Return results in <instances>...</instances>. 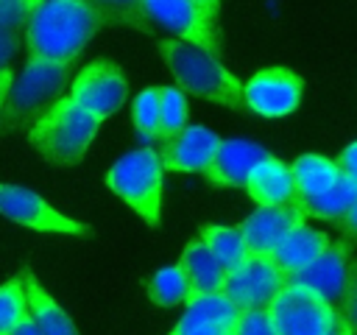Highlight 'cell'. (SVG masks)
<instances>
[{"label":"cell","mask_w":357,"mask_h":335,"mask_svg":"<svg viewBox=\"0 0 357 335\" xmlns=\"http://www.w3.org/2000/svg\"><path fill=\"white\" fill-rule=\"evenodd\" d=\"M106 20L86 0H42L25 25L28 59L73 67Z\"/></svg>","instance_id":"1"},{"label":"cell","mask_w":357,"mask_h":335,"mask_svg":"<svg viewBox=\"0 0 357 335\" xmlns=\"http://www.w3.org/2000/svg\"><path fill=\"white\" fill-rule=\"evenodd\" d=\"M156 50H159L162 61L167 64V70L173 73L176 87L181 92L245 112V100H243L245 84L234 73H229L218 56H212L190 42H181V39H159Z\"/></svg>","instance_id":"2"},{"label":"cell","mask_w":357,"mask_h":335,"mask_svg":"<svg viewBox=\"0 0 357 335\" xmlns=\"http://www.w3.org/2000/svg\"><path fill=\"white\" fill-rule=\"evenodd\" d=\"M100 120L81 109L70 95L59 98L28 131L31 145L42 154L45 162L59 168H73L84 159L89 142L95 140Z\"/></svg>","instance_id":"3"},{"label":"cell","mask_w":357,"mask_h":335,"mask_svg":"<svg viewBox=\"0 0 357 335\" xmlns=\"http://www.w3.org/2000/svg\"><path fill=\"white\" fill-rule=\"evenodd\" d=\"M162 159L153 148H137L120 156L106 173V187L151 229L162 223Z\"/></svg>","instance_id":"4"},{"label":"cell","mask_w":357,"mask_h":335,"mask_svg":"<svg viewBox=\"0 0 357 335\" xmlns=\"http://www.w3.org/2000/svg\"><path fill=\"white\" fill-rule=\"evenodd\" d=\"M67 78H70V67L28 59V67L22 70V75L11 84V89L6 95L0 126L8 128L17 123H28L36 114L42 117L59 100L56 95L67 84Z\"/></svg>","instance_id":"5"},{"label":"cell","mask_w":357,"mask_h":335,"mask_svg":"<svg viewBox=\"0 0 357 335\" xmlns=\"http://www.w3.org/2000/svg\"><path fill=\"white\" fill-rule=\"evenodd\" d=\"M337 315V307L293 282L268 307V318L279 335H324Z\"/></svg>","instance_id":"6"},{"label":"cell","mask_w":357,"mask_h":335,"mask_svg":"<svg viewBox=\"0 0 357 335\" xmlns=\"http://www.w3.org/2000/svg\"><path fill=\"white\" fill-rule=\"evenodd\" d=\"M126 95H128V81L112 59L89 61L73 78L70 87V98L98 120L112 117L126 103Z\"/></svg>","instance_id":"7"},{"label":"cell","mask_w":357,"mask_h":335,"mask_svg":"<svg viewBox=\"0 0 357 335\" xmlns=\"http://www.w3.org/2000/svg\"><path fill=\"white\" fill-rule=\"evenodd\" d=\"M287 276L271 262V257L251 254L237 271L226 276L223 293L245 313V310H268L273 299L287 288Z\"/></svg>","instance_id":"8"},{"label":"cell","mask_w":357,"mask_h":335,"mask_svg":"<svg viewBox=\"0 0 357 335\" xmlns=\"http://www.w3.org/2000/svg\"><path fill=\"white\" fill-rule=\"evenodd\" d=\"M304 92V81L298 73L287 67H268L248 78L243 100L245 109L262 117H284L298 109Z\"/></svg>","instance_id":"9"},{"label":"cell","mask_w":357,"mask_h":335,"mask_svg":"<svg viewBox=\"0 0 357 335\" xmlns=\"http://www.w3.org/2000/svg\"><path fill=\"white\" fill-rule=\"evenodd\" d=\"M0 215L8 221L36 229V232H59V234H89L92 229L81 221H73L56 212L42 195L17 184H0Z\"/></svg>","instance_id":"10"},{"label":"cell","mask_w":357,"mask_h":335,"mask_svg":"<svg viewBox=\"0 0 357 335\" xmlns=\"http://www.w3.org/2000/svg\"><path fill=\"white\" fill-rule=\"evenodd\" d=\"M145 14L156 25L173 31L181 42H190L212 56H220L218 22H212L190 0H145Z\"/></svg>","instance_id":"11"},{"label":"cell","mask_w":357,"mask_h":335,"mask_svg":"<svg viewBox=\"0 0 357 335\" xmlns=\"http://www.w3.org/2000/svg\"><path fill=\"white\" fill-rule=\"evenodd\" d=\"M349 246L346 240L332 243L324 254H318L307 268H301L298 274L290 276L293 285L312 290L315 296H321L324 302H329L332 307L337 302H343L346 288H349Z\"/></svg>","instance_id":"12"},{"label":"cell","mask_w":357,"mask_h":335,"mask_svg":"<svg viewBox=\"0 0 357 335\" xmlns=\"http://www.w3.org/2000/svg\"><path fill=\"white\" fill-rule=\"evenodd\" d=\"M220 137L206 126H187L181 134H176L165 148L159 151L162 168L170 173H206L218 148Z\"/></svg>","instance_id":"13"},{"label":"cell","mask_w":357,"mask_h":335,"mask_svg":"<svg viewBox=\"0 0 357 335\" xmlns=\"http://www.w3.org/2000/svg\"><path fill=\"white\" fill-rule=\"evenodd\" d=\"M304 221H307V215L296 204H287V207H257L240 223V232H243V240H245L251 254L268 257L271 248L284 234H290L293 229L304 226Z\"/></svg>","instance_id":"14"},{"label":"cell","mask_w":357,"mask_h":335,"mask_svg":"<svg viewBox=\"0 0 357 335\" xmlns=\"http://www.w3.org/2000/svg\"><path fill=\"white\" fill-rule=\"evenodd\" d=\"M265 156L268 151L251 140H223L204 176L212 187H245L248 176Z\"/></svg>","instance_id":"15"},{"label":"cell","mask_w":357,"mask_h":335,"mask_svg":"<svg viewBox=\"0 0 357 335\" xmlns=\"http://www.w3.org/2000/svg\"><path fill=\"white\" fill-rule=\"evenodd\" d=\"M332 246V240H329V234L326 232H318V229H310L307 223L304 226H298V229H293L290 234H284L273 248H271V262L287 276V282H290V276L293 274H298L301 268H307L318 254H324L326 248Z\"/></svg>","instance_id":"16"},{"label":"cell","mask_w":357,"mask_h":335,"mask_svg":"<svg viewBox=\"0 0 357 335\" xmlns=\"http://www.w3.org/2000/svg\"><path fill=\"white\" fill-rule=\"evenodd\" d=\"M245 190L257 207H287L296 201V184H293L290 165H284L282 159L271 154L254 168Z\"/></svg>","instance_id":"17"},{"label":"cell","mask_w":357,"mask_h":335,"mask_svg":"<svg viewBox=\"0 0 357 335\" xmlns=\"http://www.w3.org/2000/svg\"><path fill=\"white\" fill-rule=\"evenodd\" d=\"M178 265L184 268L187 279H190V299L195 296H209V293H223L226 288V271L223 265L218 262V257L212 254V248L204 243V237H192L184 251H181V260Z\"/></svg>","instance_id":"18"},{"label":"cell","mask_w":357,"mask_h":335,"mask_svg":"<svg viewBox=\"0 0 357 335\" xmlns=\"http://www.w3.org/2000/svg\"><path fill=\"white\" fill-rule=\"evenodd\" d=\"M20 282H22L25 296H28V315L42 335H81L75 329L73 318L67 315V310H61V304L39 285V279L33 276L31 268H25L20 274Z\"/></svg>","instance_id":"19"},{"label":"cell","mask_w":357,"mask_h":335,"mask_svg":"<svg viewBox=\"0 0 357 335\" xmlns=\"http://www.w3.org/2000/svg\"><path fill=\"white\" fill-rule=\"evenodd\" d=\"M184 315L173 329H237L243 310L226 293L195 296L184 304Z\"/></svg>","instance_id":"20"},{"label":"cell","mask_w":357,"mask_h":335,"mask_svg":"<svg viewBox=\"0 0 357 335\" xmlns=\"http://www.w3.org/2000/svg\"><path fill=\"white\" fill-rule=\"evenodd\" d=\"M293 173V184H296V207L318 198L321 193H326L337 179H340V168L335 159H326L321 154H304L290 165Z\"/></svg>","instance_id":"21"},{"label":"cell","mask_w":357,"mask_h":335,"mask_svg":"<svg viewBox=\"0 0 357 335\" xmlns=\"http://www.w3.org/2000/svg\"><path fill=\"white\" fill-rule=\"evenodd\" d=\"M357 201V181H351L349 176L340 173V179L326 190L321 193L318 198H310L304 204H298V209L307 215V218H321V221H340Z\"/></svg>","instance_id":"22"},{"label":"cell","mask_w":357,"mask_h":335,"mask_svg":"<svg viewBox=\"0 0 357 335\" xmlns=\"http://www.w3.org/2000/svg\"><path fill=\"white\" fill-rule=\"evenodd\" d=\"M201 237H204V243L212 248V254L218 257V262L223 265L226 274L237 271V268L251 257V251H248V246H245V240H243L240 223H237V226H218V223H209V226L201 229Z\"/></svg>","instance_id":"23"},{"label":"cell","mask_w":357,"mask_h":335,"mask_svg":"<svg viewBox=\"0 0 357 335\" xmlns=\"http://www.w3.org/2000/svg\"><path fill=\"white\" fill-rule=\"evenodd\" d=\"M148 299L156 307H176L190 302V279L181 265H165L148 279Z\"/></svg>","instance_id":"24"},{"label":"cell","mask_w":357,"mask_h":335,"mask_svg":"<svg viewBox=\"0 0 357 335\" xmlns=\"http://www.w3.org/2000/svg\"><path fill=\"white\" fill-rule=\"evenodd\" d=\"M187 128V98L178 87H162L159 95V131L156 140L170 142Z\"/></svg>","instance_id":"25"},{"label":"cell","mask_w":357,"mask_h":335,"mask_svg":"<svg viewBox=\"0 0 357 335\" xmlns=\"http://www.w3.org/2000/svg\"><path fill=\"white\" fill-rule=\"evenodd\" d=\"M103 20L106 25H126L137 31H151L148 14H145V0H86Z\"/></svg>","instance_id":"26"},{"label":"cell","mask_w":357,"mask_h":335,"mask_svg":"<svg viewBox=\"0 0 357 335\" xmlns=\"http://www.w3.org/2000/svg\"><path fill=\"white\" fill-rule=\"evenodd\" d=\"M22 321H28V296L17 276L0 285V335H11Z\"/></svg>","instance_id":"27"},{"label":"cell","mask_w":357,"mask_h":335,"mask_svg":"<svg viewBox=\"0 0 357 335\" xmlns=\"http://www.w3.org/2000/svg\"><path fill=\"white\" fill-rule=\"evenodd\" d=\"M159 95H162V87H145L131 106L134 128L148 140H156V131H159Z\"/></svg>","instance_id":"28"},{"label":"cell","mask_w":357,"mask_h":335,"mask_svg":"<svg viewBox=\"0 0 357 335\" xmlns=\"http://www.w3.org/2000/svg\"><path fill=\"white\" fill-rule=\"evenodd\" d=\"M39 3L42 0H0V31L14 34L17 28L28 25Z\"/></svg>","instance_id":"29"},{"label":"cell","mask_w":357,"mask_h":335,"mask_svg":"<svg viewBox=\"0 0 357 335\" xmlns=\"http://www.w3.org/2000/svg\"><path fill=\"white\" fill-rule=\"evenodd\" d=\"M234 335H279L268 318V310H245L237 321Z\"/></svg>","instance_id":"30"},{"label":"cell","mask_w":357,"mask_h":335,"mask_svg":"<svg viewBox=\"0 0 357 335\" xmlns=\"http://www.w3.org/2000/svg\"><path fill=\"white\" fill-rule=\"evenodd\" d=\"M337 310L343 313V318L349 321V327L357 335V260L349 268V288H346V296H343V302H340Z\"/></svg>","instance_id":"31"},{"label":"cell","mask_w":357,"mask_h":335,"mask_svg":"<svg viewBox=\"0 0 357 335\" xmlns=\"http://www.w3.org/2000/svg\"><path fill=\"white\" fill-rule=\"evenodd\" d=\"M337 168H340V173L343 176H349L351 181H357V142H351V145H346L340 154H337Z\"/></svg>","instance_id":"32"},{"label":"cell","mask_w":357,"mask_h":335,"mask_svg":"<svg viewBox=\"0 0 357 335\" xmlns=\"http://www.w3.org/2000/svg\"><path fill=\"white\" fill-rule=\"evenodd\" d=\"M14 50H17V36L8 34V31H0V73L6 70L8 59L14 56Z\"/></svg>","instance_id":"33"},{"label":"cell","mask_w":357,"mask_h":335,"mask_svg":"<svg viewBox=\"0 0 357 335\" xmlns=\"http://www.w3.org/2000/svg\"><path fill=\"white\" fill-rule=\"evenodd\" d=\"M337 226H340V232H343L346 240H357V201H354V207L337 221Z\"/></svg>","instance_id":"34"},{"label":"cell","mask_w":357,"mask_h":335,"mask_svg":"<svg viewBox=\"0 0 357 335\" xmlns=\"http://www.w3.org/2000/svg\"><path fill=\"white\" fill-rule=\"evenodd\" d=\"M192 6H198L212 22H218V11H220V0H190Z\"/></svg>","instance_id":"35"},{"label":"cell","mask_w":357,"mask_h":335,"mask_svg":"<svg viewBox=\"0 0 357 335\" xmlns=\"http://www.w3.org/2000/svg\"><path fill=\"white\" fill-rule=\"evenodd\" d=\"M324 335H354V329L349 327V321H346V318H343V313H340V315L335 318V324H332Z\"/></svg>","instance_id":"36"},{"label":"cell","mask_w":357,"mask_h":335,"mask_svg":"<svg viewBox=\"0 0 357 335\" xmlns=\"http://www.w3.org/2000/svg\"><path fill=\"white\" fill-rule=\"evenodd\" d=\"M167 335H234V329H170Z\"/></svg>","instance_id":"37"},{"label":"cell","mask_w":357,"mask_h":335,"mask_svg":"<svg viewBox=\"0 0 357 335\" xmlns=\"http://www.w3.org/2000/svg\"><path fill=\"white\" fill-rule=\"evenodd\" d=\"M8 89H11V73L3 70V73H0V114H3V106H6V95H8Z\"/></svg>","instance_id":"38"},{"label":"cell","mask_w":357,"mask_h":335,"mask_svg":"<svg viewBox=\"0 0 357 335\" xmlns=\"http://www.w3.org/2000/svg\"><path fill=\"white\" fill-rule=\"evenodd\" d=\"M11 335H42V332L36 329V324H33V321H31V315H28V321H22Z\"/></svg>","instance_id":"39"}]
</instances>
